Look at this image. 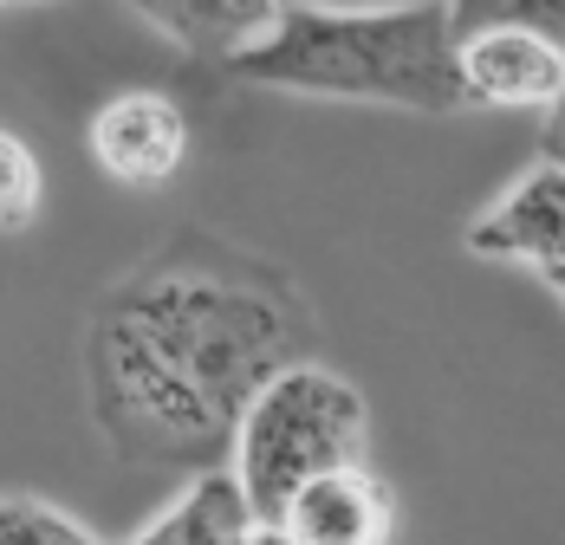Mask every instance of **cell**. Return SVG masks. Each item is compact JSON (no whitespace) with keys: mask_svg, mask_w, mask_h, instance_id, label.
Segmentation results:
<instances>
[{"mask_svg":"<svg viewBox=\"0 0 565 545\" xmlns=\"http://www.w3.org/2000/svg\"><path fill=\"white\" fill-rule=\"evenodd\" d=\"M312 351L319 319L274 260L182 227L92 306L78 364L92 423L124 461L215 474L241 409Z\"/></svg>","mask_w":565,"mask_h":545,"instance_id":"1","label":"cell"},{"mask_svg":"<svg viewBox=\"0 0 565 545\" xmlns=\"http://www.w3.org/2000/svg\"><path fill=\"white\" fill-rule=\"evenodd\" d=\"M455 46V7H274L254 40L222 58V72L274 92L468 110Z\"/></svg>","mask_w":565,"mask_h":545,"instance_id":"2","label":"cell"},{"mask_svg":"<svg viewBox=\"0 0 565 545\" xmlns=\"http://www.w3.org/2000/svg\"><path fill=\"white\" fill-rule=\"evenodd\" d=\"M364 441H371V409L358 383H344L339 371L312 357V364L280 371L241 409L234 441H227V474L247 500L254 526H280L286 500L299 488L339 468H364Z\"/></svg>","mask_w":565,"mask_h":545,"instance_id":"3","label":"cell"},{"mask_svg":"<svg viewBox=\"0 0 565 545\" xmlns=\"http://www.w3.org/2000/svg\"><path fill=\"white\" fill-rule=\"evenodd\" d=\"M461 46L455 78L468 105H559L565 92V53L559 33L540 26V13H468L455 7Z\"/></svg>","mask_w":565,"mask_h":545,"instance_id":"4","label":"cell"},{"mask_svg":"<svg viewBox=\"0 0 565 545\" xmlns=\"http://www.w3.org/2000/svg\"><path fill=\"white\" fill-rule=\"evenodd\" d=\"M92 157L124 189H163L189 157V117L170 92H117L92 110Z\"/></svg>","mask_w":565,"mask_h":545,"instance_id":"5","label":"cell"},{"mask_svg":"<svg viewBox=\"0 0 565 545\" xmlns=\"http://www.w3.org/2000/svg\"><path fill=\"white\" fill-rule=\"evenodd\" d=\"M468 254L520 260L553 292L565 286V163H533L488 215L468 227Z\"/></svg>","mask_w":565,"mask_h":545,"instance_id":"6","label":"cell"},{"mask_svg":"<svg viewBox=\"0 0 565 545\" xmlns=\"http://www.w3.org/2000/svg\"><path fill=\"white\" fill-rule=\"evenodd\" d=\"M292 545H391V493L371 468H339L299 488L280 513Z\"/></svg>","mask_w":565,"mask_h":545,"instance_id":"7","label":"cell"},{"mask_svg":"<svg viewBox=\"0 0 565 545\" xmlns=\"http://www.w3.org/2000/svg\"><path fill=\"white\" fill-rule=\"evenodd\" d=\"M247 526H254V513L234 488V474L215 468V474H195V488L182 493L137 545H241Z\"/></svg>","mask_w":565,"mask_h":545,"instance_id":"8","label":"cell"},{"mask_svg":"<svg viewBox=\"0 0 565 545\" xmlns=\"http://www.w3.org/2000/svg\"><path fill=\"white\" fill-rule=\"evenodd\" d=\"M267 13L274 7H227V0H182V7H143V20L157 26V33H170L182 46H195V53L209 58H227L241 53L260 26H267Z\"/></svg>","mask_w":565,"mask_h":545,"instance_id":"9","label":"cell"},{"mask_svg":"<svg viewBox=\"0 0 565 545\" xmlns=\"http://www.w3.org/2000/svg\"><path fill=\"white\" fill-rule=\"evenodd\" d=\"M33 215H40V157L13 130H0V234L26 227Z\"/></svg>","mask_w":565,"mask_h":545,"instance_id":"10","label":"cell"},{"mask_svg":"<svg viewBox=\"0 0 565 545\" xmlns=\"http://www.w3.org/2000/svg\"><path fill=\"white\" fill-rule=\"evenodd\" d=\"M0 545H98L46 500H0Z\"/></svg>","mask_w":565,"mask_h":545,"instance_id":"11","label":"cell"},{"mask_svg":"<svg viewBox=\"0 0 565 545\" xmlns=\"http://www.w3.org/2000/svg\"><path fill=\"white\" fill-rule=\"evenodd\" d=\"M241 545H292V539H286L280 526H247V539Z\"/></svg>","mask_w":565,"mask_h":545,"instance_id":"12","label":"cell"}]
</instances>
